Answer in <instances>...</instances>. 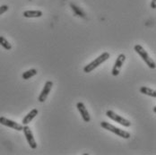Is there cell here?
Segmentation results:
<instances>
[{
	"label": "cell",
	"mask_w": 156,
	"mask_h": 155,
	"mask_svg": "<svg viewBox=\"0 0 156 155\" xmlns=\"http://www.w3.org/2000/svg\"><path fill=\"white\" fill-rule=\"evenodd\" d=\"M110 55H109V52H103L101 56H99L97 58H95L94 61L88 64L87 65H85L83 67V72L88 74V73H91L92 71H94L95 68H97L99 65H101V64L107 61L109 58Z\"/></svg>",
	"instance_id": "cell-1"
},
{
	"label": "cell",
	"mask_w": 156,
	"mask_h": 155,
	"mask_svg": "<svg viewBox=\"0 0 156 155\" xmlns=\"http://www.w3.org/2000/svg\"><path fill=\"white\" fill-rule=\"evenodd\" d=\"M101 126L103 129L108 130L109 132H111V133H113V134L117 135L118 136H119V137H121V138H124V139H129L130 136H131L130 133H128L127 131L122 130L121 128H119V127H117V126L111 125L110 123H108V122H106V121L101 122Z\"/></svg>",
	"instance_id": "cell-2"
},
{
	"label": "cell",
	"mask_w": 156,
	"mask_h": 155,
	"mask_svg": "<svg viewBox=\"0 0 156 155\" xmlns=\"http://www.w3.org/2000/svg\"><path fill=\"white\" fill-rule=\"evenodd\" d=\"M134 49H135V51L140 56L141 58L144 60V62L146 64V65H148L149 68H151V69H155V61H154L153 58H151V57L149 56V54L145 51V49H144L143 47L141 46V45H139V44H137V45H136V46L134 47Z\"/></svg>",
	"instance_id": "cell-3"
},
{
	"label": "cell",
	"mask_w": 156,
	"mask_h": 155,
	"mask_svg": "<svg viewBox=\"0 0 156 155\" xmlns=\"http://www.w3.org/2000/svg\"><path fill=\"white\" fill-rule=\"evenodd\" d=\"M106 116H107L109 118H110L111 120H113V121H115V122H117V123H119V124L125 126V127H129V126H131V122H130L129 120H127V119H126L125 118H123V117L118 115V114L115 113L113 110H107Z\"/></svg>",
	"instance_id": "cell-4"
},
{
	"label": "cell",
	"mask_w": 156,
	"mask_h": 155,
	"mask_svg": "<svg viewBox=\"0 0 156 155\" xmlns=\"http://www.w3.org/2000/svg\"><path fill=\"white\" fill-rule=\"evenodd\" d=\"M126 56L124 54H119V57L116 59V62L114 64V66L111 70V75L113 76H118L120 73V70L122 68V65L125 62Z\"/></svg>",
	"instance_id": "cell-5"
},
{
	"label": "cell",
	"mask_w": 156,
	"mask_h": 155,
	"mask_svg": "<svg viewBox=\"0 0 156 155\" xmlns=\"http://www.w3.org/2000/svg\"><path fill=\"white\" fill-rule=\"evenodd\" d=\"M23 131L24 133V136L26 137V140L28 142L29 146L31 147V149H36L37 148V143H36V141L34 139V136H33V134L31 132L30 126H28L27 125H23Z\"/></svg>",
	"instance_id": "cell-6"
},
{
	"label": "cell",
	"mask_w": 156,
	"mask_h": 155,
	"mask_svg": "<svg viewBox=\"0 0 156 155\" xmlns=\"http://www.w3.org/2000/svg\"><path fill=\"white\" fill-rule=\"evenodd\" d=\"M0 124L5 125V126L13 128V129H15L16 131H23V125L18 124V123H16V121L8 119V118H6L5 117H0Z\"/></svg>",
	"instance_id": "cell-7"
},
{
	"label": "cell",
	"mask_w": 156,
	"mask_h": 155,
	"mask_svg": "<svg viewBox=\"0 0 156 155\" xmlns=\"http://www.w3.org/2000/svg\"><path fill=\"white\" fill-rule=\"evenodd\" d=\"M52 87H53V82H51V81H48V82H46V83L44 84V87H43L41 93L39 95V98H38V100H39L40 102L42 103V102L46 101L48 94L51 92Z\"/></svg>",
	"instance_id": "cell-8"
},
{
	"label": "cell",
	"mask_w": 156,
	"mask_h": 155,
	"mask_svg": "<svg viewBox=\"0 0 156 155\" xmlns=\"http://www.w3.org/2000/svg\"><path fill=\"white\" fill-rule=\"evenodd\" d=\"M76 108H77L79 113H80L81 116H82L83 120L84 122H86V123L90 122V121H91V117H90L89 111L86 109L84 103H83V102H81V101H80V102H77Z\"/></svg>",
	"instance_id": "cell-9"
},
{
	"label": "cell",
	"mask_w": 156,
	"mask_h": 155,
	"mask_svg": "<svg viewBox=\"0 0 156 155\" xmlns=\"http://www.w3.org/2000/svg\"><path fill=\"white\" fill-rule=\"evenodd\" d=\"M38 113H39V110L37 109H31V111L23 118V121H22L23 125H26L30 124L31 122V120H33V118L38 115Z\"/></svg>",
	"instance_id": "cell-10"
},
{
	"label": "cell",
	"mask_w": 156,
	"mask_h": 155,
	"mask_svg": "<svg viewBox=\"0 0 156 155\" xmlns=\"http://www.w3.org/2000/svg\"><path fill=\"white\" fill-rule=\"evenodd\" d=\"M43 13L40 10H27L23 13V16L25 18H39L41 17Z\"/></svg>",
	"instance_id": "cell-11"
},
{
	"label": "cell",
	"mask_w": 156,
	"mask_h": 155,
	"mask_svg": "<svg viewBox=\"0 0 156 155\" xmlns=\"http://www.w3.org/2000/svg\"><path fill=\"white\" fill-rule=\"evenodd\" d=\"M70 7L72 8L73 12H74V14H75L76 16H79V17H82V18H85V17H86L85 12H84L81 7H79L78 5H75L74 3H71V4H70Z\"/></svg>",
	"instance_id": "cell-12"
},
{
	"label": "cell",
	"mask_w": 156,
	"mask_h": 155,
	"mask_svg": "<svg viewBox=\"0 0 156 155\" xmlns=\"http://www.w3.org/2000/svg\"><path fill=\"white\" fill-rule=\"evenodd\" d=\"M140 93H143V94H145V95H147V96L153 97V98H155L156 97L155 90L151 89V88H149V87L142 86L140 88Z\"/></svg>",
	"instance_id": "cell-13"
},
{
	"label": "cell",
	"mask_w": 156,
	"mask_h": 155,
	"mask_svg": "<svg viewBox=\"0 0 156 155\" xmlns=\"http://www.w3.org/2000/svg\"><path fill=\"white\" fill-rule=\"evenodd\" d=\"M37 75V70L35 68H31L28 71H25L24 73H23L22 75V77L23 80H29L30 78L33 77Z\"/></svg>",
	"instance_id": "cell-14"
},
{
	"label": "cell",
	"mask_w": 156,
	"mask_h": 155,
	"mask_svg": "<svg viewBox=\"0 0 156 155\" xmlns=\"http://www.w3.org/2000/svg\"><path fill=\"white\" fill-rule=\"evenodd\" d=\"M0 45L6 50H10L12 48V45L10 44V42L3 36H0Z\"/></svg>",
	"instance_id": "cell-15"
},
{
	"label": "cell",
	"mask_w": 156,
	"mask_h": 155,
	"mask_svg": "<svg viewBox=\"0 0 156 155\" xmlns=\"http://www.w3.org/2000/svg\"><path fill=\"white\" fill-rule=\"evenodd\" d=\"M8 9H9L8 5H1V6H0V16H2L3 14H5Z\"/></svg>",
	"instance_id": "cell-16"
},
{
	"label": "cell",
	"mask_w": 156,
	"mask_h": 155,
	"mask_svg": "<svg viewBox=\"0 0 156 155\" xmlns=\"http://www.w3.org/2000/svg\"><path fill=\"white\" fill-rule=\"evenodd\" d=\"M151 8L155 9L156 8V0H152L151 2Z\"/></svg>",
	"instance_id": "cell-17"
},
{
	"label": "cell",
	"mask_w": 156,
	"mask_h": 155,
	"mask_svg": "<svg viewBox=\"0 0 156 155\" xmlns=\"http://www.w3.org/2000/svg\"><path fill=\"white\" fill-rule=\"evenodd\" d=\"M153 110H154V112H156V107H155V106L154 107V109H153Z\"/></svg>",
	"instance_id": "cell-18"
}]
</instances>
